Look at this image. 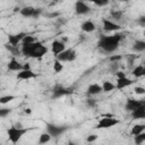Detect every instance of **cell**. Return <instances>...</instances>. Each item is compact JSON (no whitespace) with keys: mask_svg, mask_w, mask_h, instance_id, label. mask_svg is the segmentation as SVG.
Wrapping results in <instances>:
<instances>
[{"mask_svg":"<svg viewBox=\"0 0 145 145\" xmlns=\"http://www.w3.org/2000/svg\"><path fill=\"white\" fill-rule=\"evenodd\" d=\"M11 111H12V109H10V108H0V119H3L7 116H9L11 113Z\"/></svg>","mask_w":145,"mask_h":145,"instance_id":"cell-29","label":"cell"},{"mask_svg":"<svg viewBox=\"0 0 145 145\" xmlns=\"http://www.w3.org/2000/svg\"><path fill=\"white\" fill-rule=\"evenodd\" d=\"M131 113V118L134 120H137V119H144L145 118V104H142L140 106H138L137 109H135Z\"/></svg>","mask_w":145,"mask_h":145,"instance_id":"cell-17","label":"cell"},{"mask_svg":"<svg viewBox=\"0 0 145 145\" xmlns=\"http://www.w3.org/2000/svg\"><path fill=\"white\" fill-rule=\"evenodd\" d=\"M7 68L10 70V71H20L23 70V63H20L16 58H11L7 65Z\"/></svg>","mask_w":145,"mask_h":145,"instance_id":"cell-16","label":"cell"},{"mask_svg":"<svg viewBox=\"0 0 145 145\" xmlns=\"http://www.w3.org/2000/svg\"><path fill=\"white\" fill-rule=\"evenodd\" d=\"M42 12L41 8H34V7H24L19 9V14L23 17L26 18H37Z\"/></svg>","mask_w":145,"mask_h":145,"instance_id":"cell-7","label":"cell"},{"mask_svg":"<svg viewBox=\"0 0 145 145\" xmlns=\"http://www.w3.org/2000/svg\"><path fill=\"white\" fill-rule=\"evenodd\" d=\"M121 58H122L121 56L116 54V56H111V57L109 58V60H110V61L113 63V62H118V61H120V60H121Z\"/></svg>","mask_w":145,"mask_h":145,"instance_id":"cell-33","label":"cell"},{"mask_svg":"<svg viewBox=\"0 0 145 145\" xmlns=\"http://www.w3.org/2000/svg\"><path fill=\"white\" fill-rule=\"evenodd\" d=\"M26 36L25 32H19L17 34H9L8 35V44L11 46H18L19 43H22L23 39Z\"/></svg>","mask_w":145,"mask_h":145,"instance_id":"cell-9","label":"cell"},{"mask_svg":"<svg viewBox=\"0 0 145 145\" xmlns=\"http://www.w3.org/2000/svg\"><path fill=\"white\" fill-rule=\"evenodd\" d=\"M101 92H102V87H101L100 84H96V83L91 84V85L87 87V89H86V94H87L88 96L97 95V94H100Z\"/></svg>","mask_w":145,"mask_h":145,"instance_id":"cell-18","label":"cell"},{"mask_svg":"<svg viewBox=\"0 0 145 145\" xmlns=\"http://www.w3.org/2000/svg\"><path fill=\"white\" fill-rule=\"evenodd\" d=\"M15 99H16L15 95H3V96H0V104H7V103L11 102Z\"/></svg>","mask_w":145,"mask_h":145,"instance_id":"cell-27","label":"cell"},{"mask_svg":"<svg viewBox=\"0 0 145 145\" xmlns=\"http://www.w3.org/2000/svg\"><path fill=\"white\" fill-rule=\"evenodd\" d=\"M116 76H117V78L126 77V75H125V72H123V71H116Z\"/></svg>","mask_w":145,"mask_h":145,"instance_id":"cell-37","label":"cell"},{"mask_svg":"<svg viewBox=\"0 0 145 145\" xmlns=\"http://www.w3.org/2000/svg\"><path fill=\"white\" fill-rule=\"evenodd\" d=\"M133 50L136 52H143L145 50V41L143 40H136L134 45H133Z\"/></svg>","mask_w":145,"mask_h":145,"instance_id":"cell-22","label":"cell"},{"mask_svg":"<svg viewBox=\"0 0 145 145\" xmlns=\"http://www.w3.org/2000/svg\"><path fill=\"white\" fill-rule=\"evenodd\" d=\"M46 133L54 138L60 137L67 129L68 126H59V125H54V123H46Z\"/></svg>","mask_w":145,"mask_h":145,"instance_id":"cell-4","label":"cell"},{"mask_svg":"<svg viewBox=\"0 0 145 145\" xmlns=\"http://www.w3.org/2000/svg\"><path fill=\"white\" fill-rule=\"evenodd\" d=\"M122 39H123V35L121 33H114L112 35H101L97 42V46L102 49L104 52L111 53L118 49Z\"/></svg>","mask_w":145,"mask_h":145,"instance_id":"cell-2","label":"cell"},{"mask_svg":"<svg viewBox=\"0 0 145 145\" xmlns=\"http://www.w3.org/2000/svg\"><path fill=\"white\" fill-rule=\"evenodd\" d=\"M35 41H37L33 35H28V34H26V36L23 39V41H22V44H29V43H33V42H35Z\"/></svg>","mask_w":145,"mask_h":145,"instance_id":"cell-30","label":"cell"},{"mask_svg":"<svg viewBox=\"0 0 145 145\" xmlns=\"http://www.w3.org/2000/svg\"><path fill=\"white\" fill-rule=\"evenodd\" d=\"M144 130H145V125H143V123H137V125H134V126L131 127L130 134H131L133 136H136V135H138V134H140V133H144Z\"/></svg>","mask_w":145,"mask_h":145,"instance_id":"cell-21","label":"cell"},{"mask_svg":"<svg viewBox=\"0 0 145 145\" xmlns=\"http://www.w3.org/2000/svg\"><path fill=\"white\" fill-rule=\"evenodd\" d=\"M97 135L96 134H93V135H89V136H87V138H86V140H87V143H93L94 140H96L97 139Z\"/></svg>","mask_w":145,"mask_h":145,"instance_id":"cell-34","label":"cell"},{"mask_svg":"<svg viewBox=\"0 0 145 145\" xmlns=\"http://www.w3.org/2000/svg\"><path fill=\"white\" fill-rule=\"evenodd\" d=\"M118 123H119V120H118V119L108 116V117H105V118H102V119L96 123L95 128H96V129H108V128L114 127V126L118 125Z\"/></svg>","mask_w":145,"mask_h":145,"instance_id":"cell-6","label":"cell"},{"mask_svg":"<svg viewBox=\"0 0 145 145\" xmlns=\"http://www.w3.org/2000/svg\"><path fill=\"white\" fill-rule=\"evenodd\" d=\"M91 11V7L82 0H78L75 2V12L77 15H87Z\"/></svg>","mask_w":145,"mask_h":145,"instance_id":"cell-10","label":"cell"},{"mask_svg":"<svg viewBox=\"0 0 145 145\" xmlns=\"http://www.w3.org/2000/svg\"><path fill=\"white\" fill-rule=\"evenodd\" d=\"M63 50H66V44L65 42L62 41H59V40H54L52 43H51V52L53 53V56H58L59 53H61Z\"/></svg>","mask_w":145,"mask_h":145,"instance_id":"cell-12","label":"cell"},{"mask_svg":"<svg viewBox=\"0 0 145 145\" xmlns=\"http://www.w3.org/2000/svg\"><path fill=\"white\" fill-rule=\"evenodd\" d=\"M93 3H94L95 6L102 7V6H106V5H109V1H106V0H104V1H93Z\"/></svg>","mask_w":145,"mask_h":145,"instance_id":"cell-35","label":"cell"},{"mask_svg":"<svg viewBox=\"0 0 145 145\" xmlns=\"http://www.w3.org/2000/svg\"><path fill=\"white\" fill-rule=\"evenodd\" d=\"M134 83H135L134 79H130V78H128V77H122V78H117V84H116L114 86H116V88H118V89H122V88H125V87H127V86L133 85Z\"/></svg>","mask_w":145,"mask_h":145,"instance_id":"cell-15","label":"cell"},{"mask_svg":"<svg viewBox=\"0 0 145 145\" xmlns=\"http://www.w3.org/2000/svg\"><path fill=\"white\" fill-rule=\"evenodd\" d=\"M131 75H133L135 78H139V77L144 76V75H145V68H144V66H143V65L136 66V67L131 70Z\"/></svg>","mask_w":145,"mask_h":145,"instance_id":"cell-20","label":"cell"},{"mask_svg":"<svg viewBox=\"0 0 145 145\" xmlns=\"http://www.w3.org/2000/svg\"><path fill=\"white\" fill-rule=\"evenodd\" d=\"M102 26H103V29L105 32H118L121 28V26L119 24H117L116 22H113L109 18L102 19Z\"/></svg>","mask_w":145,"mask_h":145,"instance_id":"cell-8","label":"cell"},{"mask_svg":"<svg viewBox=\"0 0 145 145\" xmlns=\"http://www.w3.org/2000/svg\"><path fill=\"white\" fill-rule=\"evenodd\" d=\"M135 138V144H139V145H142L144 142H145V133H140V134H138V135H136V136H134Z\"/></svg>","mask_w":145,"mask_h":145,"instance_id":"cell-28","label":"cell"},{"mask_svg":"<svg viewBox=\"0 0 145 145\" xmlns=\"http://www.w3.org/2000/svg\"><path fill=\"white\" fill-rule=\"evenodd\" d=\"M71 93H72V91H70L69 88H66L61 85H57L52 91V97L58 99V97H61V96H65V95H68Z\"/></svg>","mask_w":145,"mask_h":145,"instance_id":"cell-13","label":"cell"},{"mask_svg":"<svg viewBox=\"0 0 145 145\" xmlns=\"http://www.w3.org/2000/svg\"><path fill=\"white\" fill-rule=\"evenodd\" d=\"M67 145H77V144H75V143H74V142H69V143H68V144H67Z\"/></svg>","mask_w":145,"mask_h":145,"instance_id":"cell-38","label":"cell"},{"mask_svg":"<svg viewBox=\"0 0 145 145\" xmlns=\"http://www.w3.org/2000/svg\"><path fill=\"white\" fill-rule=\"evenodd\" d=\"M142 104H145V101L143 100H136V99H133V97H129L127 99L126 101V104H125V109L129 112H133L135 109H137L138 106H140Z\"/></svg>","mask_w":145,"mask_h":145,"instance_id":"cell-11","label":"cell"},{"mask_svg":"<svg viewBox=\"0 0 145 145\" xmlns=\"http://www.w3.org/2000/svg\"><path fill=\"white\" fill-rule=\"evenodd\" d=\"M134 91H135L136 94H139V95H143V94L145 93V88L142 87V86H136V87L134 88Z\"/></svg>","mask_w":145,"mask_h":145,"instance_id":"cell-32","label":"cell"},{"mask_svg":"<svg viewBox=\"0 0 145 145\" xmlns=\"http://www.w3.org/2000/svg\"><path fill=\"white\" fill-rule=\"evenodd\" d=\"M86 103H87V105H88V106H92V108H94V106H95V104H96V103H95V101H94L93 99H87V100H86Z\"/></svg>","mask_w":145,"mask_h":145,"instance_id":"cell-36","label":"cell"},{"mask_svg":"<svg viewBox=\"0 0 145 145\" xmlns=\"http://www.w3.org/2000/svg\"><path fill=\"white\" fill-rule=\"evenodd\" d=\"M32 128H24L20 123H17L16 126H11L7 129V136H8V139L10 140V143H12L14 145H16L20 139L22 137L27 133Z\"/></svg>","mask_w":145,"mask_h":145,"instance_id":"cell-3","label":"cell"},{"mask_svg":"<svg viewBox=\"0 0 145 145\" xmlns=\"http://www.w3.org/2000/svg\"><path fill=\"white\" fill-rule=\"evenodd\" d=\"M48 52V48L40 41H35L29 44H22L20 53L27 58L41 59Z\"/></svg>","mask_w":145,"mask_h":145,"instance_id":"cell-1","label":"cell"},{"mask_svg":"<svg viewBox=\"0 0 145 145\" xmlns=\"http://www.w3.org/2000/svg\"><path fill=\"white\" fill-rule=\"evenodd\" d=\"M76 58H77V52L74 49L69 48V49L63 50L61 53H59L56 57V60H58L61 63H63V62H67V61H74Z\"/></svg>","mask_w":145,"mask_h":145,"instance_id":"cell-5","label":"cell"},{"mask_svg":"<svg viewBox=\"0 0 145 145\" xmlns=\"http://www.w3.org/2000/svg\"><path fill=\"white\" fill-rule=\"evenodd\" d=\"M111 17H112V19H114V20H120V19L122 18V11H120V10H114V11L111 12Z\"/></svg>","mask_w":145,"mask_h":145,"instance_id":"cell-31","label":"cell"},{"mask_svg":"<svg viewBox=\"0 0 145 145\" xmlns=\"http://www.w3.org/2000/svg\"><path fill=\"white\" fill-rule=\"evenodd\" d=\"M37 75L32 70V69H28V70H20L17 72L16 75V78L19 79V80H28V79H32V78H35Z\"/></svg>","mask_w":145,"mask_h":145,"instance_id":"cell-14","label":"cell"},{"mask_svg":"<svg viewBox=\"0 0 145 145\" xmlns=\"http://www.w3.org/2000/svg\"><path fill=\"white\" fill-rule=\"evenodd\" d=\"M80 28L85 33H91V32H94L96 29V26H95V24L91 19H87V20H85V22L82 23Z\"/></svg>","mask_w":145,"mask_h":145,"instance_id":"cell-19","label":"cell"},{"mask_svg":"<svg viewBox=\"0 0 145 145\" xmlns=\"http://www.w3.org/2000/svg\"><path fill=\"white\" fill-rule=\"evenodd\" d=\"M101 87H102V92H105V93H109V92H111V91H113L116 88L114 84L111 83V82H109V80H104L102 83Z\"/></svg>","mask_w":145,"mask_h":145,"instance_id":"cell-23","label":"cell"},{"mask_svg":"<svg viewBox=\"0 0 145 145\" xmlns=\"http://www.w3.org/2000/svg\"><path fill=\"white\" fill-rule=\"evenodd\" d=\"M5 48H6L12 56H17V54L20 53V50L18 49V46H11V45H9L8 43H6V44H5Z\"/></svg>","mask_w":145,"mask_h":145,"instance_id":"cell-25","label":"cell"},{"mask_svg":"<svg viewBox=\"0 0 145 145\" xmlns=\"http://www.w3.org/2000/svg\"><path fill=\"white\" fill-rule=\"evenodd\" d=\"M63 70V63H61L60 61H58V60H54V62H53V71L56 72V74H59V72H61Z\"/></svg>","mask_w":145,"mask_h":145,"instance_id":"cell-26","label":"cell"},{"mask_svg":"<svg viewBox=\"0 0 145 145\" xmlns=\"http://www.w3.org/2000/svg\"><path fill=\"white\" fill-rule=\"evenodd\" d=\"M51 136L48 134V133H42L41 135H40V137H39V144L40 145H44V144H46V143H49L50 140H51Z\"/></svg>","mask_w":145,"mask_h":145,"instance_id":"cell-24","label":"cell"},{"mask_svg":"<svg viewBox=\"0 0 145 145\" xmlns=\"http://www.w3.org/2000/svg\"><path fill=\"white\" fill-rule=\"evenodd\" d=\"M135 145H139V144H135Z\"/></svg>","mask_w":145,"mask_h":145,"instance_id":"cell-39","label":"cell"},{"mask_svg":"<svg viewBox=\"0 0 145 145\" xmlns=\"http://www.w3.org/2000/svg\"><path fill=\"white\" fill-rule=\"evenodd\" d=\"M0 145H1V143H0Z\"/></svg>","mask_w":145,"mask_h":145,"instance_id":"cell-40","label":"cell"}]
</instances>
